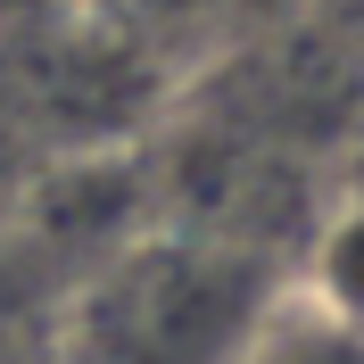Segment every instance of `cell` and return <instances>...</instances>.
<instances>
[{
  "label": "cell",
  "instance_id": "6da1fadb",
  "mask_svg": "<svg viewBox=\"0 0 364 364\" xmlns=\"http://www.w3.org/2000/svg\"><path fill=\"white\" fill-rule=\"evenodd\" d=\"M215 340L207 273H141L124 290V364H199Z\"/></svg>",
  "mask_w": 364,
  "mask_h": 364
},
{
  "label": "cell",
  "instance_id": "7a4b0ae2",
  "mask_svg": "<svg viewBox=\"0 0 364 364\" xmlns=\"http://www.w3.org/2000/svg\"><path fill=\"white\" fill-rule=\"evenodd\" d=\"M323 298L348 323H364V207L348 224H331V240H323Z\"/></svg>",
  "mask_w": 364,
  "mask_h": 364
}]
</instances>
